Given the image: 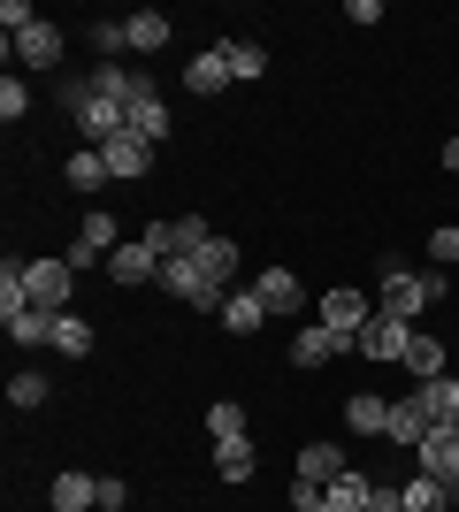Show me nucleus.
<instances>
[{
	"label": "nucleus",
	"mask_w": 459,
	"mask_h": 512,
	"mask_svg": "<svg viewBox=\"0 0 459 512\" xmlns=\"http://www.w3.org/2000/svg\"><path fill=\"white\" fill-rule=\"evenodd\" d=\"M437 299H444V268H406V260H383V306H375V314L414 321L421 306H437Z\"/></svg>",
	"instance_id": "f257e3e1"
},
{
	"label": "nucleus",
	"mask_w": 459,
	"mask_h": 512,
	"mask_svg": "<svg viewBox=\"0 0 459 512\" xmlns=\"http://www.w3.org/2000/svg\"><path fill=\"white\" fill-rule=\"evenodd\" d=\"M62 107L77 115V130H85L92 146H108L115 130H131V107H123V100H100L92 85H62Z\"/></svg>",
	"instance_id": "f03ea898"
},
{
	"label": "nucleus",
	"mask_w": 459,
	"mask_h": 512,
	"mask_svg": "<svg viewBox=\"0 0 459 512\" xmlns=\"http://www.w3.org/2000/svg\"><path fill=\"white\" fill-rule=\"evenodd\" d=\"M23 299L39 314H69V260H23Z\"/></svg>",
	"instance_id": "7ed1b4c3"
},
{
	"label": "nucleus",
	"mask_w": 459,
	"mask_h": 512,
	"mask_svg": "<svg viewBox=\"0 0 459 512\" xmlns=\"http://www.w3.org/2000/svg\"><path fill=\"white\" fill-rule=\"evenodd\" d=\"M123 245V230H115L108 207H85V222H77V253H69V268H108V253Z\"/></svg>",
	"instance_id": "20e7f679"
},
{
	"label": "nucleus",
	"mask_w": 459,
	"mask_h": 512,
	"mask_svg": "<svg viewBox=\"0 0 459 512\" xmlns=\"http://www.w3.org/2000/svg\"><path fill=\"white\" fill-rule=\"evenodd\" d=\"M230 276H238V245H230V237H207V245H199V283H207V306H199V314H222Z\"/></svg>",
	"instance_id": "39448f33"
},
{
	"label": "nucleus",
	"mask_w": 459,
	"mask_h": 512,
	"mask_svg": "<svg viewBox=\"0 0 459 512\" xmlns=\"http://www.w3.org/2000/svg\"><path fill=\"white\" fill-rule=\"evenodd\" d=\"M406 344H414V321L368 314V329H360V337H352V352H368V360H406Z\"/></svg>",
	"instance_id": "423d86ee"
},
{
	"label": "nucleus",
	"mask_w": 459,
	"mask_h": 512,
	"mask_svg": "<svg viewBox=\"0 0 459 512\" xmlns=\"http://www.w3.org/2000/svg\"><path fill=\"white\" fill-rule=\"evenodd\" d=\"M100 161H108V176H115V184H138V176L153 169V146L138 138V130H115L108 146H100Z\"/></svg>",
	"instance_id": "0eeeda50"
},
{
	"label": "nucleus",
	"mask_w": 459,
	"mask_h": 512,
	"mask_svg": "<svg viewBox=\"0 0 459 512\" xmlns=\"http://www.w3.org/2000/svg\"><path fill=\"white\" fill-rule=\"evenodd\" d=\"M429 406H421V390H406V398H391V428H383V444H398V451H421V436H429Z\"/></svg>",
	"instance_id": "6e6552de"
},
{
	"label": "nucleus",
	"mask_w": 459,
	"mask_h": 512,
	"mask_svg": "<svg viewBox=\"0 0 459 512\" xmlns=\"http://www.w3.org/2000/svg\"><path fill=\"white\" fill-rule=\"evenodd\" d=\"M108 276L115 283H161V253H153L146 237H123V245L108 253Z\"/></svg>",
	"instance_id": "1a4fd4ad"
},
{
	"label": "nucleus",
	"mask_w": 459,
	"mask_h": 512,
	"mask_svg": "<svg viewBox=\"0 0 459 512\" xmlns=\"http://www.w3.org/2000/svg\"><path fill=\"white\" fill-rule=\"evenodd\" d=\"M85 85L100 92V100H123V107H131L138 92H153V77H146V69H131V62H100V69L85 77Z\"/></svg>",
	"instance_id": "9d476101"
},
{
	"label": "nucleus",
	"mask_w": 459,
	"mask_h": 512,
	"mask_svg": "<svg viewBox=\"0 0 459 512\" xmlns=\"http://www.w3.org/2000/svg\"><path fill=\"white\" fill-rule=\"evenodd\" d=\"M253 299H261L268 314H299L306 291H299V276H291V268H261V276H253Z\"/></svg>",
	"instance_id": "9b49d317"
},
{
	"label": "nucleus",
	"mask_w": 459,
	"mask_h": 512,
	"mask_svg": "<svg viewBox=\"0 0 459 512\" xmlns=\"http://www.w3.org/2000/svg\"><path fill=\"white\" fill-rule=\"evenodd\" d=\"M414 459H421V474H437V482H459V428H429Z\"/></svg>",
	"instance_id": "f8f14e48"
},
{
	"label": "nucleus",
	"mask_w": 459,
	"mask_h": 512,
	"mask_svg": "<svg viewBox=\"0 0 459 512\" xmlns=\"http://www.w3.org/2000/svg\"><path fill=\"white\" fill-rule=\"evenodd\" d=\"M406 512H459V482H437V474H414V482H398Z\"/></svg>",
	"instance_id": "ddd939ff"
},
{
	"label": "nucleus",
	"mask_w": 459,
	"mask_h": 512,
	"mask_svg": "<svg viewBox=\"0 0 459 512\" xmlns=\"http://www.w3.org/2000/svg\"><path fill=\"white\" fill-rule=\"evenodd\" d=\"M337 352H352L345 329H299V337H291V367H322V360H337Z\"/></svg>",
	"instance_id": "4468645a"
},
{
	"label": "nucleus",
	"mask_w": 459,
	"mask_h": 512,
	"mask_svg": "<svg viewBox=\"0 0 459 512\" xmlns=\"http://www.w3.org/2000/svg\"><path fill=\"white\" fill-rule=\"evenodd\" d=\"M161 291H176L184 306H207V283H199V253H176V260H161Z\"/></svg>",
	"instance_id": "2eb2a0df"
},
{
	"label": "nucleus",
	"mask_w": 459,
	"mask_h": 512,
	"mask_svg": "<svg viewBox=\"0 0 459 512\" xmlns=\"http://www.w3.org/2000/svg\"><path fill=\"white\" fill-rule=\"evenodd\" d=\"M368 314H375V306L360 299V291H329V299H322V329H345V337H360Z\"/></svg>",
	"instance_id": "dca6fc26"
},
{
	"label": "nucleus",
	"mask_w": 459,
	"mask_h": 512,
	"mask_svg": "<svg viewBox=\"0 0 459 512\" xmlns=\"http://www.w3.org/2000/svg\"><path fill=\"white\" fill-rule=\"evenodd\" d=\"M337 474H352V459H345V451H337V444H306V451H299V482H314V490H329Z\"/></svg>",
	"instance_id": "f3484780"
},
{
	"label": "nucleus",
	"mask_w": 459,
	"mask_h": 512,
	"mask_svg": "<svg viewBox=\"0 0 459 512\" xmlns=\"http://www.w3.org/2000/svg\"><path fill=\"white\" fill-rule=\"evenodd\" d=\"M16 54H23V69H54L62 62V31H54V23H31V31H16Z\"/></svg>",
	"instance_id": "a211bd4d"
},
{
	"label": "nucleus",
	"mask_w": 459,
	"mask_h": 512,
	"mask_svg": "<svg viewBox=\"0 0 459 512\" xmlns=\"http://www.w3.org/2000/svg\"><path fill=\"white\" fill-rule=\"evenodd\" d=\"M184 85L192 92H222L230 85V54H222V46H199L192 62H184Z\"/></svg>",
	"instance_id": "6ab92c4d"
},
{
	"label": "nucleus",
	"mask_w": 459,
	"mask_h": 512,
	"mask_svg": "<svg viewBox=\"0 0 459 512\" xmlns=\"http://www.w3.org/2000/svg\"><path fill=\"white\" fill-rule=\"evenodd\" d=\"M169 123H176V115H169V100H161V92H138V100H131V130L146 138V146H161V138H169Z\"/></svg>",
	"instance_id": "aec40b11"
},
{
	"label": "nucleus",
	"mask_w": 459,
	"mask_h": 512,
	"mask_svg": "<svg viewBox=\"0 0 459 512\" xmlns=\"http://www.w3.org/2000/svg\"><path fill=\"white\" fill-rule=\"evenodd\" d=\"M345 428L352 436H383V428H391V398H375V390L345 398Z\"/></svg>",
	"instance_id": "412c9836"
},
{
	"label": "nucleus",
	"mask_w": 459,
	"mask_h": 512,
	"mask_svg": "<svg viewBox=\"0 0 459 512\" xmlns=\"http://www.w3.org/2000/svg\"><path fill=\"white\" fill-rule=\"evenodd\" d=\"M54 512H92L100 505V482H92V474H54Z\"/></svg>",
	"instance_id": "4be33fe9"
},
{
	"label": "nucleus",
	"mask_w": 459,
	"mask_h": 512,
	"mask_svg": "<svg viewBox=\"0 0 459 512\" xmlns=\"http://www.w3.org/2000/svg\"><path fill=\"white\" fill-rule=\"evenodd\" d=\"M398 367H414V383H437V375H444V344L429 337V329H414V344H406V360H398Z\"/></svg>",
	"instance_id": "5701e85b"
},
{
	"label": "nucleus",
	"mask_w": 459,
	"mask_h": 512,
	"mask_svg": "<svg viewBox=\"0 0 459 512\" xmlns=\"http://www.w3.org/2000/svg\"><path fill=\"white\" fill-rule=\"evenodd\" d=\"M123 23H131V46H138V54H161V46H169V31H176L161 8H138V16H123Z\"/></svg>",
	"instance_id": "b1692460"
},
{
	"label": "nucleus",
	"mask_w": 459,
	"mask_h": 512,
	"mask_svg": "<svg viewBox=\"0 0 459 512\" xmlns=\"http://www.w3.org/2000/svg\"><path fill=\"white\" fill-rule=\"evenodd\" d=\"M421 406H429V421H437V428H459V383H452V375L421 383Z\"/></svg>",
	"instance_id": "393cba45"
},
{
	"label": "nucleus",
	"mask_w": 459,
	"mask_h": 512,
	"mask_svg": "<svg viewBox=\"0 0 459 512\" xmlns=\"http://www.w3.org/2000/svg\"><path fill=\"white\" fill-rule=\"evenodd\" d=\"M215 474H222V482H253V436H230V444H215Z\"/></svg>",
	"instance_id": "a878e982"
},
{
	"label": "nucleus",
	"mask_w": 459,
	"mask_h": 512,
	"mask_svg": "<svg viewBox=\"0 0 459 512\" xmlns=\"http://www.w3.org/2000/svg\"><path fill=\"white\" fill-rule=\"evenodd\" d=\"M0 321H8L16 344H54V314H39V306H16V314H0Z\"/></svg>",
	"instance_id": "bb28decb"
},
{
	"label": "nucleus",
	"mask_w": 459,
	"mask_h": 512,
	"mask_svg": "<svg viewBox=\"0 0 459 512\" xmlns=\"http://www.w3.org/2000/svg\"><path fill=\"white\" fill-rule=\"evenodd\" d=\"M69 184H77V192H100V184H115L108 161H100V146H77V153H69Z\"/></svg>",
	"instance_id": "cd10ccee"
},
{
	"label": "nucleus",
	"mask_w": 459,
	"mask_h": 512,
	"mask_svg": "<svg viewBox=\"0 0 459 512\" xmlns=\"http://www.w3.org/2000/svg\"><path fill=\"white\" fill-rule=\"evenodd\" d=\"M222 54H230V85H253V77L268 69V54L253 39H222Z\"/></svg>",
	"instance_id": "c85d7f7f"
},
{
	"label": "nucleus",
	"mask_w": 459,
	"mask_h": 512,
	"mask_svg": "<svg viewBox=\"0 0 459 512\" xmlns=\"http://www.w3.org/2000/svg\"><path fill=\"white\" fill-rule=\"evenodd\" d=\"M261 314H268V306L253 299V291H230V299H222V329H238V337H253V329H261Z\"/></svg>",
	"instance_id": "c756f323"
},
{
	"label": "nucleus",
	"mask_w": 459,
	"mask_h": 512,
	"mask_svg": "<svg viewBox=\"0 0 459 512\" xmlns=\"http://www.w3.org/2000/svg\"><path fill=\"white\" fill-rule=\"evenodd\" d=\"M54 352L85 360V352H92V321H85V314H54Z\"/></svg>",
	"instance_id": "7c9ffc66"
},
{
	"label": "nucleus",
	"mask_w": 459,
	"mask_h": 512,
	"mask_svg": "<svg viewBox=\"0 0 459 512\" xmlns=\"http://www.w3.org/2000/svg\"><path fill=\"white\" fill-rule=\"evenodd\" d=\"M368 490H375V482H368L360 467L337 474V482H329V512H360V505H368Z\"/></svg>",
	"instance_id": "2f4dec72"
},
{
	"label": "nucleus",
	"mask_w": 459,
	"mask_h": 512,
	"mask_svg": "<svg viewBox=\"0 0 459 512\" xmlns=\"http://www.w3.org/2000/svg\"><path fill=\"white\" fill-rule=\"evenodd\" d=\"M207 436H215V444L245 436V406H238V398H215V406H207Z\"/></svg>",
	"instance_id": "473e14b6"
},
{
	"label": "nucleus",
	"mask_w": 459,
	"mask_h": 512,
	"mask_svg": "<svg viewBox=\"0 0 459 512\" xmlns=\"http://www.w3.org/2000/svg\"><path fill=\"white\" fill-rule=\"evenodd\" d=\"M46 390H54L46 375H16V383H8V406H23V413H31V406H46Z\"/></svg>",
	"instance_id": "72a5a7b5"
},
{
	"label": "nucleus",
	"mask_w": 459,
	"mask_h": 512,
	"mask_svg": "<svg viewBox=\"0 0 459 512\" xmlns=\"http://www.w3.org/2000/svg\"><path fill=\"white\" fill-rule=\"evenodd\" d=\"M16 306H31V299H23V260H8L0 268V314H16Z\"/></svg>",
	"instance_id": "f704fd0d"
},
{
	"label": "nucleus",
	"mask_w": 459,
	"mask_h": 512,
	"mask_svg": "<svg viewBox=\"0 0 459 512\" xmlns=\"http://www.w3.org/2000/svg\"><path fill=\"white\" fill-rule=\"evenodd\" d=\"M429 260H437V268H452V260H459V230H452V222H437V237H429Z\"/></svg>",
	"instance_id": "c9c22d12"
},
{
	"label": "nucleus",
	"mask_w": 459,
	"mask_h": 512,
	"mask_svg": "<svg viewBox=\"0 0 459 512\" xmlns=\"http://www.w3.org/2000/svg\"><path fill=\"white\" fill-rule=\"evenodd\" d=\"M23 107H31V85H16V77H8V85H0V115H8V123H23Z\"/></svg>",
	"instance_id": "e433bc0d"
},
{
	"label": "nucleus",
	"mask_w": 459,
	"mask_h": 512,
	"mask_svg": "<svg viewBox=\"0 0 459 512\" xmlns=\"http://www.w3.org/2000/svg\"><path fill=\"white\" fill-rule=\"evenodd\" d=\"M291 512H329V490H314V482H291Z\"/></svg>",
	"instance_id": "4c0bfd02"
},
{
	"label": "nucleus",
	"mask_w": 459,
	"mask_h": 512,
	"mask_svg": "<svg viewBox=\"0 0 459 512\" xmlns=\"http://www.w3.org/2000/svg\"><path fill=\"white\" fill-rule=\"evenodd\" d=\"M360 512H406V497H398V482H375V490H368V505H360Z\"/></svg>",
	"instance_id": "58836bf2"
},
{
	"label": "nucleus",
	"mask_w": 459,
	"mask_h": 512,
	"mask_svg": "<svg viewBox=\"0 0 459 512\" xmlns=\"http://www.w3.org/2000/svg\"><path fill=\"white\" fill-rule=\"evenodd\" d=\"M444 169H452V176H459V138H444Z\"/></svg>",
	"instance_id": "ea45409f"
}]
</instances>
